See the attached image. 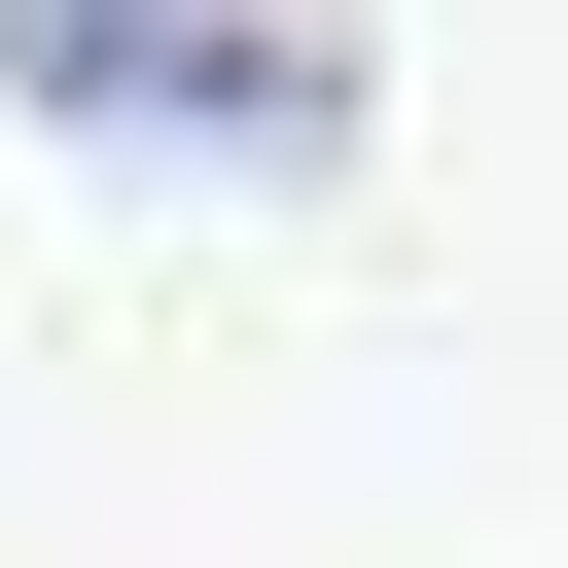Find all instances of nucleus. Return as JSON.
Instances as JSON below:
<instances>
[{
  "mask_svg": "<svg viewBox=\"0 0 568 568\" xmlns=\"http://www.w3.org/2000/svg\"><path fill=\"white\" fill-rule=\"evenodd\" d=\"M0 106L106 178H355V0H0Z\"/></svg>",
  "mask_w": 568,
  "mask_h": 568,
  "instance_id": "nucleus-1",
  "label": "nucleus"
}]
</instances>
